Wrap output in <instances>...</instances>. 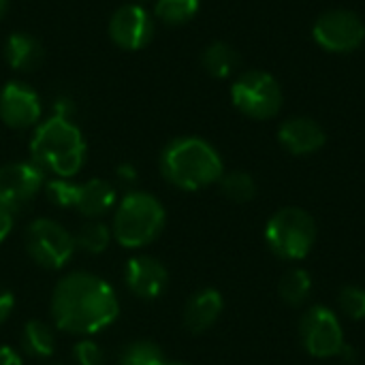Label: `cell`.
Wrapping results in <instances>:
<instances>
[{
	"mask_svg": "<svg viewBox=\"0 0 365 365\" xmlns=\"http://www.w3.org/2000/svg\"><path fill=\"white\" fill-rule=\"evenodd\" d=\"M120 302L109 282L90 272H71L51 293V317L58 329L73 336H94L115 323Z\"/></svg>",
	"mask_w": 365,
	"mask_h": 365,
	"instance_id": "6da1fadb",
	"label": "cell"
},
{
	"mask_svg": "<svg viewBox=\"0 0 365 365\" xmlns=\"http://www.w3.org/2000/svg\"><path fill=\"white\" fill-rule=\"evenodd\" d=\"M160 173L175 188L195 192L216 184L225 173V165L216 148L205 139L180 137L163 150Z\"/></svg>",
	"mask_w": 365,
	"mask_h": 365,
	"instance_id": "7a4b0ae2",
	"label": "cell"
},
{
	"mask_svg": "<svg viewBox=\"0 0 365 365\" xmlns=\"http://www.w3.org/2000/svg\"><path fill=\"white\" fill-rule=\"evenodd\" d=\"M32 163L58 178H73L81 171L86 160V141L71 118L53 115L38 124L30 141Z\"/></svg>",
	"mask_w": 365,
	"mask_h": 365,
	"instance_id": "3957f363",
	"label": "cell"
},
{
	"mask_svg": "<svg viewBox=\"0 0 365 365\" xmlns=\"http://www.w3.org/2000/svg\"><path fill=\"white\" fill-rule=\"evenodd\" d=\"M167 212L163 203L150 192H128L115 205L111 233L124 248H145L163 233Z\"/></svg>",
	"mask_w": 365,
	"mask_h": 365,
	"instance_id": "277c9868",
	"label": "cell"
},
{
	"mask_svg": "<svg viewBox=\"0 0 365 365\" xmlns=\"http://www.w3.org/2000/svg\"><path fill=\"white\" fill-rule=\"evenodd\" d=\"M265 242L276 257L302 261L317 244V222L302 207H282L267 220Z\"/></svg>",
	"mask_w": 365,
	"mask_h": 365,
	"instance_id": "5b68a950",
	"label": "cell"
},
{
	"mask_svg": "<svg viewBox=\"0 0 365 365\" xmlns=\"http://www.w3.org/2000/svg\"><path fill=\"white\" fill-rule=\"evenodd\" d=\"M231 101L252 120H269L282 109V88L265 71H248L231 86Z\"/></svg>",
	"mask_w": 365,
	"mask_h": 365,
	"instance_id": "8992f818",
	"label": "cell"
},
{
	"mask_svg": "<svg viewBox=\"0 0 365 365\" xmlns=\"http://www.w3.org/2000/svg\"><path fill=\"white\" fill-rule=\"evenodd\" d=\"M26 252L43 269H62L75 255V237L51 218H36L26 229Z\"/></svg>",
	"mask_w": 365,
	"mask_h": 365,
	"instance_id": "52a82bcc",
	"label": "cell"
},
{
	"mask_svg": "<svg viewBox=\"0 0 365 365\" xmlns=\"http://www.w3.org/2000/svg\"><path fill=\"white\" fill-rule=\"evenodd\" d=\"M299 340L304 349L317 357V359H329L340 357L346 342H344V329L327 306H312L299 321Z\"/></svg>",
	"mask_w": 365,
	"mask_h": 365,
	"instance_id": "ba28073f",
	"label": "cell"
},
{
	"mask_svg": "<svg viewBox=\"0 0 365 365\" xmlns=\"http://www.w3.org/2000/svg\"><path fill=\"white\" fill-rule=\"evenodd\" d=\"M312 36L325 51L349 53L364 45L365 24L357 13L346 9H336L323 13L317 19L312 28Z\"/></svg>",
	"mask_w": 365,
	"mask_h": 365,
	"instance_id": "9c48e42d",
	"label": "cell"
},
{
	"mask_svg": "<svg viewBox=\"0 0 365 365\" xmlns=\"http://www.w3.org/2000/svg\"><path fill=\"white\" fill-rule=\"evenodd\" d=\"M45 188V173L36 163H11L0 169V201L13 212L28 207Z\"/></svg>",
	"mask_w": 365,
	"mask_h": 365,
	"instance_id": "30bf717a",
	"label": "cell"
},
{
	"mask_svg": "<svg viewBox=\"0 0 365 365\" xmlns=\"http://www.w3.org/2000/svg\"><path fill=\"white\" fill-rule=\"evenodd\" d=\"M109 36L122 49H143L154 36V19L139 4H124L111 15Z\"/></svg>",
	"mask_w": 365,
	"mask_h": 365,
	"instance_id": "8fae6325",
	"label": "cell"
},
{
	"mask_svg": "<svg viewBox=\"0 0 365 365\" xmlns=\"http://www.w3.org/2000/svg\"><path fill=\"white\" fill-rule=\"evenodd\" d=\"M41 118L38 94L19 81H9L0 92V120L9 128H30Z\"/></svg>",
	"mask_w": 365,
	"mask_h": 365,
	"instance_id": "7c38bea8",
	"label": "cell"
},
{
	"mask_svg": "<svg viewBox=\"0 0 365 365\" xmlns=\"http://www.w3.org/2000/svg\"><path fill=\"white\" fill-rule=\"evenodd\" d=\"M124 282L128 291L145 302L158 299L169 287L167 267L154 257H133L124 267Z\"/></svg>",
	"mask_w": 365,
	"mask_h": 365,
	"instance_id": "4fadbf2b",
	"label": "cell"
},
{
	"mask_svg": "<svg viewBox=\"0 0 365 365\" xmlns=\"http://www.w3.org/2000/svg\"><path fill=\"white\" fill-rule=\"evenodd\" d=\"M278 141L293 156H310L325 145L327 135L323 126L312 118L295 115L282 122L278 128Z\"/></svg>",
	"mask_w": 365,
	"mask_h": 365,
	"instance_id": "5bb4252c",
	"label": "cell"
},
{
	"mask_svg": "<svg viewBox=\"0 0 365 365\" xmlns=\"http://www.w3.org/2000/svg\"><path fill=\"white\" fill-rule=\"evenodd\" d=\"M225 310V299L216 289H201L190 295L184 308V325L190 334H203L214 327Z\"/></svg>",
	"mask_w": 365,
	"mask_h": 365,
	"instance_id": "9a60e30c",
	"label": "cell"
},
{
	"mask_svg": "<svg viewBox=\"0 0 365 365\" xmlns=\"http://www.w3.org/2000/svg\"><path fill=\"white\" fill-rule=\"evenodd\" d=\"M118 205V192L115 186L109 184L107 180H88L83 184H77V197H75V210L90 218L96 220L111 212Z\"/></svg>",
	"mask_w": 365,
	"mask_h": 365,
	"instance_id": "2e32d148",
	"label": "cell"
},
{
	"mask_svg": "<svg viewBox=\"0 0 365 365\" xmlns=\"http://www.w3.org/2000/svg\"><path fill=\"white\" fill-rule=\"evenodd\" d=\"M43 58H45V49L38 43V38L26 32H15L4 43V60L13 71L32 73L43 64Z\"/></svg>",
	"mask_w": 365,
	"mask_h": 365,
	"instance_id": "e0dca14e",
	"label": "cell"
},
{
	"mask_svg": "<svg viewBox=\"0 0 365 365\" xmlns=\"http://www.w3.org/2000/svg\"><path fill=\"white\" fill-rule=\"evenodd\" d=\"M21 351L34 359H47L53 355V331L43 321H28L21 329Z\"/></svg>",
	"mask_w": 365,
	"mask_h": 365,
	"instance_id": "ac0fdd59",
	"label": "cell"
},
{
	"mask_svg": "<svg viewBox=\"0 0 365 365\" xmlns=\"http://www.w3.org/2000/svg\"><path fill=\"white\" fill-rule=\"evenodd\" d=\"M201 62H203V68L212 77L225 79V77H229L240 66V56H237V51L229 43L214 41L212 45L205 47V51L201 56Z\"/></svg>",
	"mask_w": 365,
	"mask_h": 365,
	"instance_id": "d6986e66",
	"label": "cell"
},
{
	"mask_svg": "<svg viewBox=\"0 0 365 365\" xmlns=\"http://www.w3.org/2000/svg\"><path fill=\"white\" fill-rule=\"evenodd\" d=\"M310 293H312V278L306 269L293 267L280 278L278 295L287 306H293V308L304 306L308 302Z\"/></svg>",
	"mask_w": 365,
	"mask_h": 365,
	"instance_id": "ffe728a7",
	"label": "cell"
},
{
	"mask_svg": "<svg viewBox=\"0 0 365 365\" xmlns=\"http://www.w3.org/2000/svg\"><path fill=\"white\" fill-rule=\"evenodd\" d=\"M73 237H75L77 250H81L86 255H101L107 250L109 242L113 240V233L105 222L92 220V222H86Z\"/></svg>",
	"mask_w": 365,
	"mask_h": 365,
	"instance_id": "44dd1931",
	"label": "cell"
},
{
	"mask_svg": "<svg viewBox=\"0 0 365 365\" xmlns=\"http://www.w3.org/2000/svg\"><path fill=\"white\" fill-rule=\"evenodd\" d=\"M218 184H220V192L225 195V199L233 203H248L257 197V182L246 171L222 173Z\"/></svg>",
	"mask_w": 365,
	"mask_h": 365,
	"instance_id": "7402d4cb",
	"label": "cell"
},
{
	"mask_svg": "<svg viewBox=\"0 0 365 365\" xmlns=\"http://www.w3.org/2000/svg\"><path fill=\"white\" fill-rule=\"evenodd\" d=\"M165 353L150 340H135L126 344L118 357V365H165Z\"/></svg>",
	"mask_w": 365,
	"mask_h": 365,
	"instance_id": "603a6c76",
	"label": "cell"
},
{
	"mask_svg": "<svg viewBox=\"0 0 365 365\" xmlns=\"http://www.w3.org/2000/svg\"><path fill=\"white\" fill-rule=\"evenodd\" d=\"M199 11V0H156L154 15L167 26H182Z\"/></svg>",
	"mask_w": 365,
	"mask_h": 365,
	"instance_id": "cb8c5ba5",
	"label": "cell"
},
{
	"mask_svg": "<svg viewBox=\"0 0 365 365\" xmlns=\"http://www.w3.org/2000/svg\"><path fill=\"white\" fill-rule=\"evenodd\" d=\"M338 306L340 312L351 321H365V289L344 287L338 295Z\"/></svg>",
	"mask_w": 365,
	"mask_h": 365,
	"instance_id": "d4e9b609",
	"label": "cell"
},
{
	"mask_svg": "<svg viewBox=\"0 0 365 365\" xmlns=\"http://www.w3.org/2000/svg\"><path fill=\"white\" fill-rule=\"evenodd\" d=\"M45 195L56 207H75L77 197V184L64 178H56L51 182H45Z\"/></svg>",
	"mask_w": 365,
	"mask_h": 365,
	"instance_id": "484cf974",
	"label": "cell"
},
{
	"mask_svg": "<svg viewBox=\"0 0 365 365\" xmlns=\"http://www.w3.org/2000/svg\"><path fill=\"white\" fill-rule=\"evenodd\" d=\"M73 359L77 365H103L105 355L94 340H81L73 349Z\"/></svg>",
	"mask_w": 365,
	"mask_h": 365,
	"instance_id": "4316f807",
	"label": "cell"
},
{
	"mask_svg": "<svg viewBox=\"0 0 365 365\" xmlns=\"http://www.w3.org/2000/svg\"><path fill=\"white\" fill-rule=\"evenodd\" d=\"M15 310V297L9 289L0 287V325L9 321V317Z\"/></svg>",
	"mask_w": 365,
	"mask_h": 365,
	"instance_id": "83f0119b",
	"label": "cell"
},
{
	"mask_svg": "<svg viewBox=\"0 0 365 365\" xmlns=\"http://www.w3.org/2000/svg\"><path fill=\"white\" fill-rule=\"evenodd\" d=\"M13 218H15V214L0 201V244L9 237V233L13 229Z\"/></svg>",
	"mask_w": 365,
	"mask_h": 365,
	"instance_id": "f1b7e54d",
	"label": "cell"
},
{
	"mask_svg": "<svg viewBox=\"0 0 365 365\" xmlns=\"http://www.w3.org/2000/svg\"><path fill=\"white\" fill-rule=\"evenodd\" d=\"M0 365H21V357L11 346L2 344L0 346Z\"/></svg>",
	"mask_w": 365,
	"mask_h": 365,
	"instance_id": "f546056e",
	"label": "cell"
},
{
	"mask_svg": "<svg viewBox=\"0 0 365 365\" xmlns=\"http://www.w3.org/2000/svg\"><path fill=\"white\" fill-rule=\"evenodd\" d=\"M115 175H118V180H120V182H124V184H133V182L137 180V169H135V167H130V165H120V167L115 169Z\"/></svg>",
	"mask_w": 365,
	"mask_h": 365,
	"instance_id": "4dcf8cb0",
	"label": "cell"
},
{
	"mask_svg": "<svg viewBox=\"0 0 365 365\" xmlns=\"http://www.w3.org/2000/svg\"><path fill=\"white\" fill-rule=\"evenodd\" d=\"M6 9H9V0H0V19L4 17Z\"/></svg>",
	"mask_w": 365,
	"mask_h": 365,
	"instance_id": "1f68e13d",
	"label": "cell"
},
{
	"mask_svg": "<svg viewBox=\"0 0 365 365\" xmlns=\"http://www.w3.org/2000/svg\"><path fill=\"white\" fill-rule=\"evenodd\" d=\"M165 365H192V364H184V361H173V364H165Z\"/></svg>",
	"mask_w": 365,
	"mask_h": 365,
	"instance_id": "d6a6232c",
	"label": "cell"
}]
</instances>
